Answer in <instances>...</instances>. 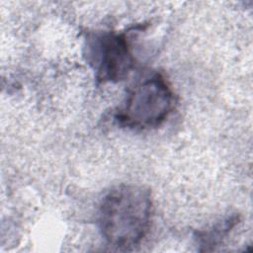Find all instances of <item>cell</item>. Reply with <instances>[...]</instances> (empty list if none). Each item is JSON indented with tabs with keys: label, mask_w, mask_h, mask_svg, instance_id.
<instances>
[{
	"label": "cell",
	"mask_w": 253,
	"mask_h": 253,
	"mask_svg": "<svg viewBox=\"0 0 253 253\" xmlns=\"http://www.w3.org/2000/svg\"><path fill=\"white\" fill-rule=\"evenodd\" d=\"M171 88L158 73L137 82L128 92L117 119L123 125L134 128L158 126L173 109Z\"/></svg>",
	"instance_id": "2"
},
{
	"label": "cell",
	"mask_w": 253,
	"mask_h": 253,
	"mask_svg": "<svg viewBox=\"0 0 253 253\" xmlns=\"http://www.w3.org/2000/svg\"><path fill=\"white\" fill-rule=\"evenodd\" d=\"M88 54L101 82H117L125 78L132 66V56L126 39L116 33H103L92 37Z\"/></svg>",
	"instance_id": "3"
},
{
	"label": "cell",
	"mask_w": 253,
	"mask_h": 253,
	"mask_svg": "<svg viewBox=\"0 0 253 253\" xmlns=\"http://www.w3.org/2000/svg\"><path fill=\"white\" fill-rule=\"evenodd\" d=\"M148 189L138 185H120L102 199L98 224L104 239L112 246L129 250L147 234L152 216Z\"/></svg>",
	"instance_id": "1"
}]
</instances>
